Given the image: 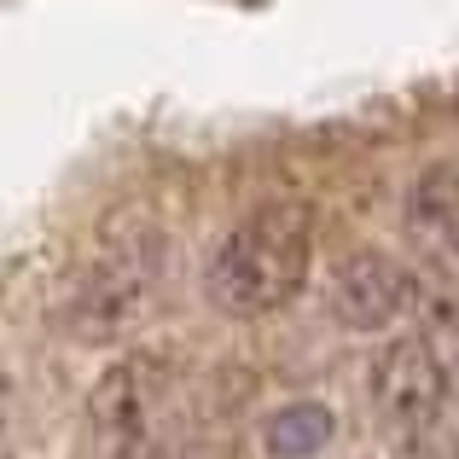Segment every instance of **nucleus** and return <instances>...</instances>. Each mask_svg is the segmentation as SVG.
<instances>
[{
    "instance_id": "nucleus-6",
    "label": "nucleus",
    "mask_w": 459,
    "mask_h": 459,
    "mask_svg": "<svg viewBox=\"0 0 459 459\" xmlns=\"http://www.w3.org/2000/svg\"><path fill=\"white\" fill-rule=\"evenodd\" d=\"M407 215L430 245L459 262V163L437 157V163L419 169L413 186H407Z\"/></svg>"
},
{
    "instance_id": "nucleus-9",
    "label": "nucleus",
    "mask_w": 459,
    "mask_h": 459,
    "mask_svg": "<svg viewBox=\"0 0 459 459\" xmlns=\"http://www.w3.org/2000/svg\"><path fill=\"white\" fill-rule=\"evenodd\" d=\"M12 448H18V384L0 367V459H12Z\"/></svg>"
},
{
    "instance_id": "nucleus-3",
    "label": "nucleus",
    "mask_w": 459,
    "mask_h": 459,
    "mask_svg": "<svg viewBox=\"0 0 459 459\" xmlns=\"http://www.w3.org/2000/svg\"><path fill=\"white\" fill-rule=\"evenodd\" d=\"M169 390H175V367L157 349L117 355L88 390V442L100 448V459H146Z\"/></svg>"
},
{
    "instance_id": "nucleus-11",
    "label": "nucleus",
    "mask_w": 459,
    "mask_h": 459,
    "mask_svg": "<svg viewBox=\"0 0 459 459\" xmlns=\"http://www.w3.org/2000/svg\"><path fill=\"white\" fill-rule=\"evenodd\" d=\"M180 459H227V454H180Z\"/></svg>"
},
{
    "instance_id": "nucleus-8",
    "label": "nucleus",
    "mask_w": 459,
    "mask_h": 459,
    "mask_svg": "<svg viewBox=\"0 0 459 459\" xmlns=\"http://www.w3.org/2000/svg\"><path fill=\"white\" fill-rule=\"evenodd\" d=\"M419 308L437 332H459V285H430V291L419 285Z\"/></svg>"
},
{
    "instance_id": "nucleus-4",
    "label": "nucleus",
    "mask_w": 459,
    "mask_h": 459,
    "mask_svg": "<svg viewBox=\"0 0 459 459\" xmlns=\"http://www.w3.org/2000/svg\"><path fill=\"white\" fill-rule=\"evenodd\" d=\"M367 395L395 430H425L448 413V360L425 332H395L367 367Z\"/></svg>"
},
{
    "instance_id": "nucleus-2",
    "label": "nucleus",
    "mask_w": 459,
    "mask_h": 459,
    "mask_svg": "<svg viewBox=\"0 0 459 459\" xmlns=\"http://www.w3.org/2000/svg\"><path fill=\"white\" fill-rule=\"evenodd\" d=\"M163 256L169 245L157 233H123L88 256L76 285L65 291V332L76 343H123L128 332L152 320L157 291H163Z\"/></svg>"
},
{
    "instance_id": "nucleus-1",
    "label": "nucleus",
    "mask_w": 459,
    "mask_h": 459,
    "mask_svg": "<svg viewBox=\"0 0 459 459\" xmlns=\"http://www.w3.org/2000/svg\"><path fill=\"white\" fill-rule=\"evenodd\" d=\"M320 250V215L303 198H273L245 210L204 262V297L227 320H268L291 308Z\"/></svg>"
},
{
    "instance_id": "nucleus-7",
    "label": "nucleus",
    "mask_w": 459,
    "mask_h": 459,
    "mask_svg": "<svg viewBox=\"0 0 459 459\" xmlns=\"http://www.w3.org/2000/svg\"><path fill=\"white\" fill-rule=\"evenodd\" d=\"M337 437V413L325 402H285L262 419V454L268 459H320Z\"/></svg>"
},
{
    "instance_id": "nucleus-10",
    "label": "nucleus",
    "mask_w": 459,
    "mask_h": 459,
    "mask_svg": "<svg viewBox=\"0 0 459 459\" xmlns=\"http://www.w3.org/2000/svg\"><path fill=\"white\" fill-rule=\"evenodd\" d=\"M448 402H459V355L448 360Z\"/></svg>"
},
{
    "instance_id": "nucleus-5",
    "label": "nucleus",
    "mask_w": 459,
    "mask_h": 459,
    "mask_svg": "<svg viewBox=\"0 0 459 459\" xmlns=\"http://www.w3.org/2000/svg\"><path fill=\"white\" fill-rule=\"evenodd\" d=\"M407 308H419V280L413 268L390 250H349L332 273V320L349 332H390Z\"/></svg>"
}]
</instances>
